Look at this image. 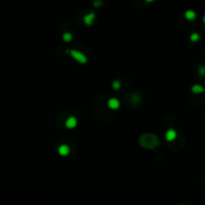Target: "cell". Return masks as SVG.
Wrapping results in <instances>:
<instances>
[{
  "label": "cell",
  "instance_id": "cell-1",
  "mask_svg": "<svg viewBox=\"0 0 205 205\" xmlns=\"http://www.w3.org/2000/svg\"><path fill=\"white\" fill-rule=\"evenodd\" d=\"M141 146L148 149H152L158 146V137L154 134H144L139 138Z\"/></svg>",
  "mask_w": 205,
  "mask_h": 205
},
{
  "label": "cell",
  "instance_id": "cell-2",
  "mask_svg": "<svg viewBox=\"0 0 205 205\" xmlns=\"http://www.w3.org/2000/svg\"><path fill=\"white\" fill-rule=\"evenodd\" d=\"M70 54L71 56L74 58L77 62L81 64H85L87 62V57L83 54L82 52H79V51H76V50H70Z\"/></svg>",
  "mask_w": 205,
  "mask_h": 205
},
{
  "label": "cell",
  "instance_id": "cell-3",
  "mask_svg": "<svg viewBox=\"0 0 205 205\" xmlns=\"http://www.w3.org/2000/svg\"><path fill=\"white\" fill-rule=\"evenodd\" d=\"M77 125V119H76L74 116H70V117L67 118L66 122H65V126L68 129H72Z\"/></svg>",
  "mask_w": 205,
  "mask_h": 205
},
{
  "label": "cell",
  "instance_id": "cell-4",
  "mask_svg": "<svg viewBox=\"0 0 205 205\" xmlns=\"http://www.w3.org/2000/svg\"><path fill=\"white\" fill-rule=\"evenodd\" d=\"M95 20V14L94 12H90L89 14H87L86 16H84V18H83V21L86 25H88V26H90V25H92V23L94 22Z\"/></svg>",
  "mask_w": 205,
  "mask_h": 205
},
{
  "label": "cell",
  "instance_id": "cell-5",
  "mask_svg": "<svg viewBox=\"0 0 205 205\" xmlns=\"http://www.w3.org/2000/svg\"><path fill=\"white\" fill-rule=\"evenodd\" d=\"M177 136V133L174 129H168L165 133V138H166L167 141H172L176 138Z\"/></svg>",
  "mask_w": 205,
  "mask_h": 205
},
{
  "label": "cell",
  "instance_id": "cell-6",
  "mask_svg": "<svg viewBox=\"0 0 205 205\" xmlns=\"http://www.w3.org/2000/svg\"><path fill=\"white\" fill-rule=\"evenodd\" d=\"M107 104H108L109 108H111V109H118L120 106L119 101L116 98H110L108 100V103Z\"/></svg>",
  "mask_w": 205,
  "mask_h": 205
},
{
  "label": "cell",
  "instance_id": "cell-7",
  "mask_svg": "<svg viewBox=\"0 0 205 205\" xmlns=\"http://www.w3.org/2000/svg\"><path fill=\"white\" fill-rule=\"evenodd\" d=\"M69 152H70V148H69V146L65 145H61L59 148H58V153H59L61 156H66L69 154Z\"/></svg>",
  "mask_w": 205,
  "mask_h": 205
},
{
  "label": "cell",
  "instance_id": "cell-8",
  "mask_svg": "<svg viewBox=\"0 0 205 205\" xmlns=\"http://www.w3.org/2000/svg\"><path fill=\"white\" fill-rule=\"evenodd\" d=\"M204 90H205V88H203L201 85H199V84H195V85H193L192 87H191V91H192L193 93H196V94L203 92Z\"/></svg>",
  "mask_w": 205,
  "mask_h": 205
},
{
  "label": "cell",
  "instance_id": "cell-9",
  "mask_svg": "<svg viewBox=\"0 0 205 205\" xmlns=\"http://www.w3.org/2000/svg\"><path fill=\"white\" fill-rule=\"evenodd\" d=\"M195 17H196V14H195V12L193 10H187L185 12V18L188 20H193L195 19Z\"/></svg>",
  "mask_w": 205,
  "mask_h": 205
},
{
  "label": "cell",
  "instance_id": "cell-10",
  "mask_svg": "<svg viewBox=\"0 0 205 205\" xmlns=\"http://www.w3.org/2000/svg\"><path fill=\"white\" fill-rule=\"evenodd\" d=\"M62 39H63L65 42H70L72 40V34L69 33V32H65L63 35H62Z\"/></svg>",
  "mask_w": 205,
  "mask_h": 205
},
{
  "label": "cell",
  "instance_id": "cell-11",
  "mask_svg": "<svg viewBox=\"0 0 205 205\" xmlns=\"http://www.w3.org/2000/svg\"><path fill=\"white\" fill-rule=\"evenodd\" d=\"M199 39H200V35L197 32H194V33H192L190 35V40L192 41V42H197Z\"/></svg>",
  "mask_w": 205,
  "mask_h": 205
},
{
  "label": "cell",
  "instance_id": "cell-12",
  "mask_svg": "<svg viewBox=\"0 0 205 205\" xmlns=\"http://www.w3.org/2000/svg\"><path fill=\"white\" fill-rule=\"evenodd\" d=\"M112 87H113V89L114 90H118V89H120V87H121V83H120V81H118V80H115L114 82L112 83Z\"/></svg>",
  "mask_w": 205,
  "mask_h": 205
},
{
  "label": "cell",
  "instance_id": "cell-13",
  "mask_svg": "<svg viewBox=\"0 0 205 205\" xmlns=\"http://www.w3.org/2000/svg\"><path fill=\"white\" fill-rule=\"evenodd\" d=\"M198 71H199V75H200V76H204V75H205V67H204V66H201V67H200L199 70H198Z\"/></svg>",
  "mask_w": 205,
  "mask_h": 205
},
{
  "label": "cell",
  "instance_id": "cell-14",
  "mask_svg": "<svg viewBox=\"0 0 205 205\" xmlns=\"http://www.w3.org/2000/svg\"><path fill=\"white\" fill-rule=\"evenodd\" d=\"M100 4H101V1H96V2H94V6H96V7H98Z\"/></svg>",
  "mask_w": 205,
  "mask_h": 205
},
{
  "label": "cell",
  "instance_id": "cell-15",
  "mask_svg": "<svg viewBox=\"0 0 205 205\" xmlns=\"http://www.w3.org/2000/svg\"><path fill=\"white\" fill-rule=\"evenodd\" d=\"M203 22H204V24H205V15L203 16Z\"/></svg>",
  "mask_w": 205,
  "mask_h": 205
}]
</instances>
